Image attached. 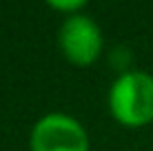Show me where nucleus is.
Here are the masks:
<instances>
[{
    "mask_svg": "<svg viewBox=\"0 0 153 151\" xmlns=\"http://www.w3.org/2000/svg\"><path fill=\"white\" fill-rule=\"evenodd\" d=\"M111 111L124 124H144L153 118V78L126 71L111 87Z\"/></svg>",
    "mask_w": 153,
    "mask_h": 151,
    "instance_id": "nucleus-1",
    "label": "nucleus"
},
{
    "mask_svg": "<svg viewBox=\"0 0 153 151\" xmlns=\"http://www.w3.org/2000/svg\"><path fill=\"white\" fill-rule=\"evenodd\" d=\"M33 151H87V136L73 118L51 113L36 124Z\"/></svg>",
    "mask_w": 153,
    "mask_h": 151,
    "instance_id": "nucleus-2",
    "label": "nucleus"
},
{
    "mask_svg": "<svg viewBox=\"0 0 153 151\" xmlns=\"http://www.w3.org/2000/svg\"><path fill=\"white\" fill-rule=\"evenodd\" d=\"M60 45L73 62L87 65L98 56L102 47L100 29L87 16H69L60 29Z\"/></svg>",
    "mask_w": 153,
    "mask_h": 151,
    "instance_id": "nucleus-3",
    "label": "nucleus"
},
{
    "mask_svg": "<svg viewBox=\"0 0 153 151\" xmlns=\"http://www.w3.org/2000/svg\"><path fill=\"white\" fill-rule=\"evenodd\" d=\"M53 7H60V9H76V7H82V0H73V2H51Z\"/></svg>",
    "mask_w": 153,
    "mask_h": 151,
    "instance_id": "nucleus-4",
    "label": "nucleus"
}]
</instances>
